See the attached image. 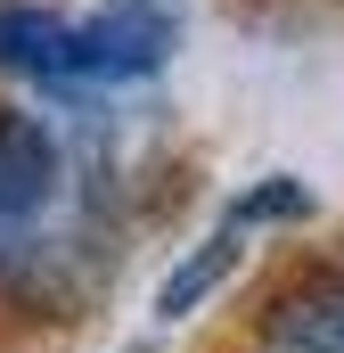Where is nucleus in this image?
<instances>
[{
  "instance_id": "obj_1",
  "label": "nucleus",
  "mask_w": 344,
  "mask_h": 353,
  "mask_svg": "<svg viewBox=\"0 0 344 353\" xmlns=\"http://www.w3.org/2000/svg\"><path fill=\"white\" fill-rule=\"evenodd\" d=\"M58 197H66V148H58V132L33 107L0 99V263L33 230L58 222Z\"/></svg>"
},
{
  "instance_id": "obj_2",
  "label": "nucleus",
  "mask_w": 344,
  "mask_h": 353,
  "mask_svg": "<svg viewBox=\"0 0 344 353\" xmlns=\"http://www.w3.org/2000/svg\"><path fill=\"white\" fill-rule=\"evenodd\" d=\"M180 25L164 0H98L74 17V83H148L172 58Z\"/></svg>"
},
{
  "instance_id": "obj_3",
  "label": "nucleus",
  "mask_w": 344,
  "mask_h": 353,
  "mask_svg": "<svg viewBox=\"0 0 344 353\" xmlns=\"http://www.w3.org/2000/svg\"><path fill=\"white\" fill-rule=\"evenodd\" d=\"M262 345L270 353H344V255L287 271L262 296Z\"/></svg>"
},
{
  "instance_id": "obj_4",
  "label": "nucleus",
  "mask_w": 344,
  "mask_h": 353,
  "mask_svg": "<svg viewBox=\"0 0 344 353\" xmlns=\"http://www.w3.org/2000/svg\"><path fill=\"white\" fill-rule=\"evenodd\" d=\"M0 74L74 83V17H58L50 0H0Z\"/></svg>"
},
{
  "instance_id": "obj_5",
  "label": "nucleus",
  "mask_w": 344,
  "mask_h": 353,
  "mask_svg": "<svg viewBox=\"0 0 344 353\" xmlns=\"http://www.w3.org/2000/svg\"><path fill=\"white\" fill-rule=\"evenodd\" d=\"M238 255H246V230H230V222H222L205 247H189V255L164 271V288H156V321H189V312L238 271Z\"/></svg>"
},
{
  "instance_id": "obj_6",
  "label": "nucleus",
  "mask_w": 344,
  "mask_h": 353,
  "mask_svg": "<svg viewBox=\"0 0 344 353\" xmlns=\"http://www.w3.org/2000/svg\"><path fill=\"white\" fill-rule=\"evenodd\" d=\"M312 214V189L295 173H270L262 189H246L238 205H230V230H255V222H303Z\"/></svg>"
}]
</instances>
